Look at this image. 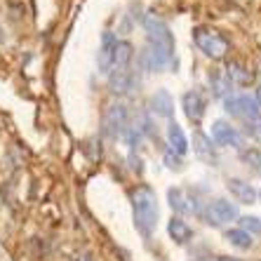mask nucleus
I'll return each mask as SVG.
<instances>
[{"instance_id":"f257e3e1","label":"nucleus","mask_w":261,"mask_h":261,"mask_svg":"<svg viewBox=\"0 0 261 261\" xmlns=\"http://www.w3.org/2000/svg\"><path fill=\"white\" fill-rule=\"evenodd\" d=\"M146 29V52H144V61L148 71H165L172 64L174 57V38H172L170 26L165 24L163 19L158 17H146L144 21Z\"/></svg>"},{"instance_id":"f03ea898","label":"nucleus","mask_w":261,"mask_h":261,"mask_svg":"<svg viewBox=\"0 0 261 261\" xmlns=\"http://www.w3.org/2000/svg\"><path fill=\"white\" fill-rule=\"evenodd\" d=\"M132 219L141 238H151L158 224V198L151 186H137L132 191Z\"/></svg>"},{"instance_id":"7ed1b4c3","label":"nucleus","mask_w":261,"mask_h":261,"mask_svg":"<svg viewBox=\"0 0 261 261\" xmlns=\"http://www.w3.org/2000/svg\"><path fill=\"white\" fill-rule=\"evenodd\" d=\"M193 40H195V45H198V49H200L205 57H210V59H224L226 52H228V40H226L221 33H217V31L195 29Z\"/></svg>"},{"instance_id":"20e7f679","label":"nucleus","mask_w":261,"mask_h":261,"mask_svg":"<svg viewBox=\"0 0 261 261\" xmlns=\"http://www.w3.org/2000/svg\"><path fill=\"white\" fill-rule=\"evenodd\" d=\"M226 106V113L233 118H240V120L247 122V127L252 125L254 127L259 122V116H261V109L259 103L254 101V97H247V94H240V97H231L224 101Z\"/></svg>"},{"instance_id":"39448f33","label":"nucleus","mask_w":261,"mask_h":261,"mask_svg":"<svg viewBox=\"0 0 261 261\" xmlns=\"http://www.w3.org/2000/svg\"><path fill=\"white\" fill-rule=\"evenodd\" d=\"M200 217L205 219V224L210 226H226L231 224V221H236L238 219V207L233 205L231 200H224V198H219V200L210 202L207 205L205 212H200Z\"/></svg>"},{"instance_id":"423d86ee","label":"nucleus","mask_w":261,"mask_h":261,"mask_svg":"<svg viewBox=\"0 0 261 261\" xmlns=\"http://www.w3.org/2000/svg\"><path fill=\"white\" fill-rule=\"evenodd\" d=\"M127 106L125 103H113L109 106L106 116H103V134L111 137V139H118L122 134L127 132Z\"/></svg>"},{"instance_id":"0eeeda50","label":"nucleus","mask_w":261,"mask_h":261,"mask_svg":"<svg viewBox=\"0 0 261 261\" xmlns=\"http://www.w3.org/2000/svg\"><path fill=\"white\" fill-rule=\"evenodd\" d=\"M167 200H170V207L179 214H200V205H198V198L193 195V191L189 189H170L167 191Z\"/></svg>"},{"instance_id":"6e6552de","label":"nucleus","mask_w":261,"mask_h":261,"mask_svg":"<svg viewBox=\"0 0 261 261\" xmlns=\"http://www.w3.org/2000/svg\"><path fill=\"white\" fill-rule=\"evenodd\" d=\"M181 109H184V113H186V118L198 125V122L205 118L207 101H205V97H202L198 90H191V92H186V94L181 97Z\"/></svg>"},{"instance_id":"1a4fd4ad","label":"nucleus","mask_w":261,"mask_h":261,"mask_svg":"<svg viewBox=\"0 0 261 261\" xmlns=\"http://www.w3.org/2000/svg\"><path fill=\"white\" fill-rule=\"evenodd\" d=\"M212 141H214V144H219V146H231V148H240V144H243V137H240V132L233 127L231 122L217 120V122L212 125Z\"/></svg>"},{"instance_id":"9d476101","label":"nucleus","mask_w":261,"mask_h":261,"mask_svg":"<svg viewBox=\"0 0 261 261\" xmlns=\"http://www.w3.org/2000/svg\"><path fill=\"white\" fill-rule=\"evenodd\" d=\"M116 45H118V38L106 31L101 36V47H99V55H97V66L99 73H111L113 68V52H116Z\"/></svg>"},{"instance_id":"9b49d317","label":"nucleus","mask_w":261,"mask_h":261,"mask_svg":"<svg viewBox=\"0 0 261 261\" xmlns=\"http://www.w3.org/2000/svg\"><path fill=\"white\" fill-rule=\"evenodd\" d=\"M132 71L129 68H113L109 75V90L111 94H116V97H122V94H127L132 90Z\"/></svg>"},{"instance_id":"f8f14e48","label":"nucleus","mask_w":261,"mask_h":261,"mask_svg":"<svg viewBox=\"0 0 261 261\" xmlns=\"http://www.w3.org/2000/svg\"><path fill=\"white\" fill-rule=\"evenodd\" d=\"M226 186H228L233 198H236L238 202H245V205H252V202L259 198V195H256V189L249 181H245V179H236V176H233V179H228Z\"/></svg>"},{"instance_id":"ddd939ff","label":"nucleus","mask_w":261,"mask_h":261,"mask_svg":"<svg viewBox=\"0 0 261 261\" xmlns=\"http://www.w3.org/2000/svg\"><path fill=\"white\" fill-rule=\"evenodd\" d=\"M167 144H170V148L174 153H179V155L189 153V148H191L189 137H186V132L181 129V125H176V122L167 125Z\"/></svg>"},{"instance_id":"4468645a","label":"nucleus","mask_w":261,"mask_h":261,"mask_svg":"<svg viewBox=\"0 0 261 261\" xmlns=\"http://www.w3.org/2000/svg\"><path fill=\"white\" fill-rule=\"evenodd\" d=\"M151 111L158 118H172L174 116V101H172L170 92L167 90H158L151 97Z\"/></svg>"},{"instance_id":"2eb2a0df","label":"nucleus","mask_w":261,"mask_h":261,"mask_svg":"<svg viewBox=\"0 0 261 261\" xmlns=\"http://www.w3.org/2000/svg\"><path fill=\"white\" fill-rule=\"evenodd\" d=\"M167 233H170V238L174 240L176 245H186L191 238H193V228H191L181 217H172L170 219V224H167Z\"/></svg>"},{"instance_id":"dca6fc26","label":"nucleus","mask_w":261,"mask_h":261,"mask_svg":"<svg viewBox=\"0 0 261 261\" xmlns=\"http://www.w3.org/2000/svg\"><path fill=\"white\" fill-rule=\"evenodd\" d=\"M193 153L205 163H217V153H214L212 139H207L202 132H195L193 137Z\"/></svg>"},{"instance_id":"f3484780","label":"nucleus","mask_w":261,"mask_h":261,"mask_svg":"<svg viewBox=\"0 0 261 261\" xmlns=\"http://www.w3.org/2000/svg\"><path fill=\"white\" fill-rule=\"evenodd\" d=\"M132 57H134V47L127 43V40L118 43L116 52H113V68H129ZM113 68H111V71H113Z\"/></svg>"},{"instance_id":"a211bd4d","label":"nucleus","mask_w":261,"mask_h":261,"mask_svg":"<svg viewBox=\"0 0 261 261\" xmlns=\"http://www.w3.org/2000/svg\"><path fill=\"white\" fill-rule=\"evenodd\" d=\"M224 75H226V80H228L231 85H247L249 80H252V73H249L243 64H238V61L228 64V68H226Z\"/></svg>"},{"instance_id":"6ab92c4d","label":"nucleus","mask_w":261,"mask_h":261,"mask_svg":"<svg viewBox=\"0 0 261 261\" xmlns=\"http://www.w3.org/2000/svg\"><path fill=\"white\" fill-rule=\"evenodd\" d=\"M240 160H243L245 167L252 174L261 176V151L259 148H245V151H240Z\"/></svg>"},{"instance_id":"aec40b11","label":"nucleus","mask_w":261,"mask_h":261,"mask_svg":"<svg viewBox=\"0 0 261 261\" xmlns=\"http://www.w3.org/2000/svg\"><path fill=\"white\" fill-rule=\"evenodd\" d=\"M226 240H228L233 247H238V249H249L252 245H254L252 236L245 233L243 228H231V231H226Z\"/></svg>"},{"instance_id":"412c9836","label":"nucleus","mask_w":261,"mask_h":261,"mask_svg":"<svg viewBox=\"0 0 261 261\" xmlns=\"http://www.w3.org/2000/svg\"><path fill=\"white\" fill-rule=\"evenodd\" d=\"M240 228L249 236H261V219L259 217H240Z\"/></svg>"},{"instance_id":"4be33fe9","label":"nucleus","mask_w":261,"mask_h":261,"mask_svg":"<svg viewBox=\"0 0 261 261\" xmlns=\"http://www.w3.org/2000/svg\"><path fill=\"white\" fill-rule=\"evenodd\" d=\"M165 165H167L170 170H181L184 160H181V155H179V153H174L172 148H167V151H165Z\"/></svg>"},{"instance_id":"5701e85b","label":"nucleus","mask_w":261,"mask_h":261,"mask_svg":"<svg viewBox=\"0 0 261 261\" xmlns=\"http://www.w3.org/2000/svg\"><path fill=\"white\" fill-rule=\"evenodd\" d=\"M217 261H243V259H238V256H219Z\"/></svg>"},{"instance_id":"b1692460","label":"nucleus","mask_w":261,"mask_h":261,"mask_svg":"<svg viewBox=\"0 0 261 261\" xmlns=\"http://www.w3.org/2000/svg\"><path fill=\"white\" fill-rule=\"evenodd\" d=\"M254 101L259 103V109H261V87H256V97H254Z\"/></svg>"},{"instance_id":"393cba45","label":"nucleus","mask_w":261,"mask_h":261,"mask_svg":"<svg viewBox=\"0 0 261 261\" xmlns=\"http://www.w3.org/2000/svg\"><path fill=\"white\" fill-rule=\"evenodd\" d=\"M256 195H261V191H259V193H256Z\"/></svg>"}]
</instances>
